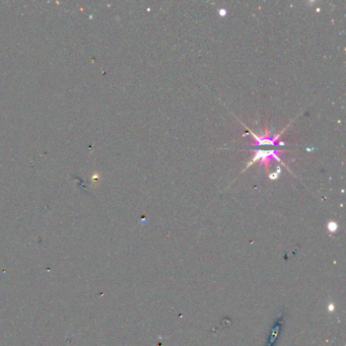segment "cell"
I'll use <instances>...</instances> for the list:
<instances>
[{
    "label": "cell",
    "instance_id": "obj_1",
    "mask_svg": "<svg viewBox=\"0 0 346 346\" xmlns=\"http://www.w3.org/2000/svg\"><path fill=\"white\" fill-rule=\"evenodd\" d=\"M279 328H280V326H279V323H277V324L275 325V327L273 328V330H272V335H271V337H270V341H269V344H268V346H272V344H273V342H274V340H275L276 336L278 335Z\"/></svg>",
    "mask_w": 346,
    "mask_h": 346
}]
</instances>
